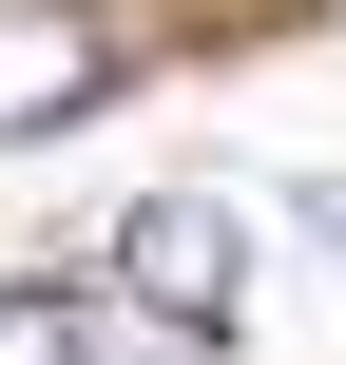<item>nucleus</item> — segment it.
Returning a JSON list of instances; mask_svg holds the SVG:
<instances>
[{"label": "nucleus", "instance_id": "obj_4", "mask_svg": "<svg viewBox=\"0 0 346 365\" xmlns=\"http://www.w3.org/2000/svg\"><path fill=\"white\" fill-rule=\"evenodd\" d=\"M308 231H327V250H346V192H308Z\"/></svg>", "mask_w": 346, "mask_h": 365}, {"label": "nucleus", "instance_id": "obj_1", "mask_svg": "<svg viewBox=\"0 0 346 365\" xmlns=\"http://www.w3.org/2000/svg\"><path fill=\"white\" fill-rule=\"evenodd\" d=\"M116 289L154 308V327H231V289H250V231H231V192H135V231H116Z\"/></svg>", "mask_w": 346, "mask_h": 365}, {"label": "nucleus", "instance_id": "obj_2", "mask_svg": "<svg viewBox=\"0 0 346 365\" xmlns=\"http://www.w3.org/2000/svg\"><path fill=\"white\" fill-rule=\"evenodd\" d=\"M116 96V19L96 0H0V135H58Z\"/></svg>", "mask_w": 346, "mask_h": 365}, {"label": "nucleus", "instance_id": "obj_3", "mask_svg": "<svg viewBox=\"0 0 346 365\" xmlns=\"http://www.w3.org/2000/svg\"><path fill=\"white\" fill-rule=\"evenodd\" d=\"M0 365H96V308L77 289H0Z\"/></svg>", "mask_w": 346, "mask_h": 365}]
</instances>
